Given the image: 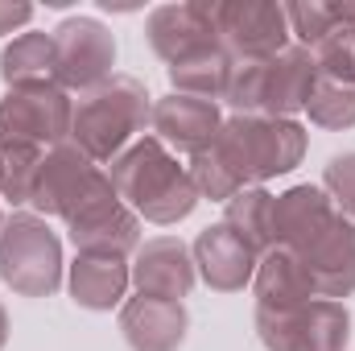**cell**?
I'll return each instance as SVG.
<instances>
[{
  "label": "cell",
  "instance_id": "obj_1",
  "mask_svg": "<svg viewBox=\"0 0 355 351\" xmlns=\"http://www.w3.org/2000/svg\"><path fill=\"white\" fill-rule=\"evenodd\" d=\"M107 178H112L116 194L132 207V215L145 219V223H157V228L182 223L198 207V190L190 182V170L153 132L137 137L107 166Z\"/></svg>",
  "mask_w": 355,
  "mask_h": 351
},
{
  "label": "cell",
  "instance_id": "obj_2",
  "mask_svg": "<svg viewBox=\"0 0 355 351\" xmlns=\"http://www.w3.org/2000/svg\"><path fill=\"white\" fill-rule=\"evenodd\" d=\"M153 116V95L132 75H112L107 83L75 99L71 145H79L95 166H112L137 137H145Z\"/></svg>",
  "mask_w": 355,
  "mask_h": 351
},
{
  "label": "cell",
  "instance_id": "obj_3",
  "mask_svg": "<svg viewBox=\"0 0 355 351\" xmlns=\"http://www.w3.org/2000/svg\"><path fill=\"white\" fill-rule=\"evenodd\" d=\"M211 153L236 174L240 186H265L268 178L302 166L306 128L297 120H272V116H227Z\"/></svg>",
  "mask_w": 355,
  "mask_h": 351
},
{
  "label": "cell",
  "instance_id": "obj_4",
  "mask_svg": "<svg viewBox=\"0 0 355 351\" xmlns=\"http://www.w3.org/2000/svg\"><path fill=\"white\" fill-rule=\"evenodd\" d=\"M314 83H318L314 54L302 46H289L268 62H236L223 103L232 108V116L293 120L297 112H306Z\"/></svg>",
  "mask_w": 355,
  "mask_h": 351
},
{
  "label": "cell",
  "instance_id": "obj_5",
  "mask_svg": "<svg viewBox=\"0 0 355 351\" xmlns=\"http://www.w3.org/2000/svg\"><path fill=\"white\" fill-rule=\"evenodd\" d=\"M62 240L42 215L12 211L0 228V281L21 298H50L62 289Z\"/></svg>",
  "mask_w": 355,
  "mask_h": 351
},
{
  "label": "cell",
  "instance_id": "obj_6",
  "mask_svg": "<svg viewBox=\"0 0 355 351\" xmlns=\"http://www.w3.org/2000/svg\"><path fill=\"white\" fill-rule=\"evenodd\" d=\"M75 99L62 87H12L0 99V153L4 149H42L71 141Z\"/></svg>",
  "mask_w": 355,
  "mask_h": 351
},
{
  "label": "cell",
  "instance_id": "obj_7",
  "mask_svg": "<svg viewBox=\"0 0 355 351\" xmlns=\"http://www.w3.org/2000/svg\"><path fill=\"white\" fill-rule=\"evenodd\" d=\"M257 335L265 351H347L352 343V310L347 302L314 298L297 310H261Z\"/></svg>",
  "mask_w": 355,
  "mask_h": 351
},
{
  "label": "cell",
  "instance_id": "obj_8",
  "mask_svg": "<svg viewBox=\"0 0 355 351\" xmlns=\"http://www.w3.org/2000/svg\"><path fill=\"white\" fill-rule=\"evenodd\" d=\"M215 37L232 62H268L289 50L285 4L277 0H215Z\"/></svg>",
  "mask_w": 355,
  "mask_h": 351
},
{
  "label": "cell",
  "instance_id": "obj_9",
  "mask_svg": "<svg viewBox=\"0 0 355 351\" xmlns=\"http://www.w3.org/2000/svg\"><path fill=\"white\" fill-rule=\"evenodd\" d=\"M67 236H71L75 252H103V257H124L128 261L141 248V219L116 194L112 178H103L75 207V215L67 219Z\"/></svg>",
  "mask_w": 355,
  "mask_h": 351
},
{
  "label": "cell",
  "instance_id": "obj_10",
  "mask_svg": "<svg viewBox=\"0 0 355 351\" xmlns=\"http://www.w3.org/2000/svg\"><path fill=\"white\" fill-rule=\"evenodd\" d=\"M58 50V87L62 91H91L112 79L116 67V37L95 17H67L54 29Z\"/></svg>",
  "mask_w": 355,
  "mask_h": 351
},
{
  "label": "cell",
  "instance_id": "obj_11",
  "mask_svg": "<svg viewBox=\"0 0 355 351\" xmlns=\"http://www.w3.org/2000/svg\"><path fill=\"white\" fill-rule=\"evenodd\" d=\"M103 178H107L103 166H95L79 145L62 141V145H54V149L42 157V170H37V182H33L29 207H33L42 219H50V215L71 219L75 207L87 198Z\"/></svg>",
  "mask_w": 355,
  "mask_h": 351
},
{
  "label": "cell",
  "instance_id": "obj_12",
  "mask_svg": "<svg viewBox=\"0 0 355 351\" xmlns=\"http://www.w3.org/2000/svg\"><path fill=\"white\" fill-rule=\"evenodd\" d=\"M145 37L153 46V54L178 67L202 50H215V0H182V4H157L145 21Z\"/></svg>",
  "mask_w": 355,
  "mask_h": 351
},
{
  "label": "cell",
  "instance_id": "obj_13",
  "mask_svg": "<svg viewBox=\"0 0 355 351\" xmlns=\"http://www.w3.org/2000/svg\"><path fill=\"white\" fill-rule=\"evenodd\" d=\"M149 128H153V137H157L174 157L178 153L194 157V153H202V149L215 145V137H219V128H223V116H219V103H211V99L170 91V95L153 99Z\"/></svg>",
  "mask_w": 355,
  "mask_h": 351
},
{
  "label": "cell",
  "instance_id": "obj_14",
  "mask_svg": "<svg viewBox=\"0 0 355 351\" xmlns=\"http://www.w3.org/2000/svg\"><path fill=\"white\" fill-rule=\"evenodd\" d=\"M132 289L145 293V298H166V302H182L190 298L194 281H198V268L190 248L178 240V236H157V240H145L137 252H132Z\"/></svg>",
  "mask_w": 355,
  "mask_h": 351
},
{
  "label": "cell",
  "instance_id": "obj_15",
  "mask_svg": "<svg viewBox=\"0 0 355 351\" xmlns=\"http://www.w3.org/2000/svg\"><path fill=\"white\" fill-rule=\"evenodd\" d=\"M335 219H339V211L322 186H310V182L289 186V190L272 194V248L306 252Z\"/></svg>",
  "mask_w": 355,
  "mask_h": 351
},
{
  "label": "cell",
  "instance_id": "obj_16",
  "mask_svg": "<svg viewBox=\"0 0 355 351\" xmlns=\"http://www.w3.org/2000/svg\"><path fill=\"white\" fill-rule=\"evenodd\" d=\"M190 257H194L198 277L207 281V289H215V293H240L244 285H252V273H257V261H261L223 223L202 228L198 240H194V248H190Z\"/></svg>",
  "mask_w": 355,
  "mask_h": 351
},
{
  "label": "cell",
  "instance_id": "obj_17",
  "mask_svg": "<svg viewBox=\"0 0 355 351\" xmlns=\"http://www.w3.org/2000/svg\"><path fill=\"white\" fill-rule=\"evenodd\" d=\"M297 261L310 273L314 298H331V302L352 298L355 293V223L339 215L306 252H297Z\"/></svg>",
  "mask_w": 355,
  "mask_h": 351
},
{
  "label": "cell",
  "instance_id": "obj_18",
  "mask_svg": "<svg viewBox=\"0 0 355 351\" xmlns=\"http://www.w3.org/2000/svg\"><path fill=\"white\" fill-rule=\"evenodd\" d=\"M190 331V314L182 302L166 298H124L120 306V335L132 351H178L186 343Z\"/></svg>",
  "mask_w": 355,
  "mask_h": 351
},
{
  "label": "cell",
  "instance_id": "obj_19",
  "mask_svg": "<svg viewBox=\"0 0 355 351\" xmlns=\"http://www.w3.org/2000/svg\"><path fill=\"white\" fill-rule=\"evenodd\" d=\"M132 285V268L124 257H103V252H79L67 273V289L75 306L83 310H116L124 306V293Z\"/></svg>",
  "mask_w": 355,
  "mask_h": 351
},
{
  "label": "cell",
  "instance_id": "obj_20",
  "mask_svg": "<svg viewBox=\"0 0 355 351\" xmlns=\"http://www.w3.org/2000/svg\"><path fill=\"white\" fill-rule=\"evenodd\" d=\"M252 293L261 310H297L306 302H314V285L306 264L297 261V252L289 248H268L257 261L252 273Z\"/></svg>",
  "mask_w": 355,
  "mask_h": 351
},
{
  "label": "cell",
  "instance_id": "obj_21",
  "mask_svg": "<svg viewBox=\"0 0 355 351\" xmlns=\"http://www.w3.org/2000/svg\"><path fill=\"white\" fill-rule=\"evenodd\" d=\"M0 79L12 87H58V50L54 33H21L0 54Z\"/></svg>",
  "mask_w": 355,
  "mask_h": 351
},
{
  "label": "cell",
  "instance_id": "obj_22",
  "mask_svg": "<svg viewBox=\"0 0 355 351\" xmlns=\"http://www.w3.org/2000/svg\"><path fill=\"white\" fill-rule=\"evenodd\" d=\"M223 228H232L257 257L272 248V194L265 186H244L223 203Z\"/></svg>",
  "mask_w": 355,
  "mask_h": 351
},
{
  "label": "cell",
  "instance_id": "obj_23",
  "mask_svg": "<svg viewBox=\"0 0 355 351\" xmlns=\"http://www.w3.org/2000/svg\"><path fill=\"white\" fill-rule=\"evenodd\" d=\"M232 71H236L232 54H227L223 46H215V50H202V54H194V58L170 67V87H174L178 95H198V99L219 103V99L227 95Z\"/></svg>",
  "mask_w": 355,
  "mask_h": 351
},
{
  "label": "cell",
  "instance_id": "obj_24",
  "mask_svg": "<svg viewBox=\"0 0 355 351\" xmlns=\"http://www.w3.org/2000/svg\"><path fill=\"white\" fill-rule=\"evenodd\" d=\"M285 21H289V37H297L302 50H314L335 25H347L343 4H331V0H293L285 4Z\"/></svg>",
  "mask_w": 355,
  "mask_h": 351
},
{
  "label": "cell",
  "instance_id": "obj_25",
  "mask_svg": "<svg viewBox=\"0 0 355 351\" xmlns=\"http://www.w3.org/2000/svg\"><path fill=\"white\" fill-rule=\"evenodd\" d=\"M306 116L310 124L327 128V132H343L355 124V87L343 83H331V79H318L310 99H306Z\"/></svg>",
  "mask_w": 355,
  "mask_h": 351
},
{
  "label": "cell",
  "instance_id": "obj_26",
  "mask_svg": "<svg viewBox=\"0 0 355 351\" xmlns=\"http://www.w3.org/2000/svg\"><path fill=\"white\" fill-rule=\"evenodd\" d=\"M310 54H314L318 79L355 87V25H335Z\"/></svg>",
  "mask_w": 355,
  "mask_h": 351
},
{
  "label": "cell",
  "instance_id": "obj_27",
  "mask_svg": "<svg viewBox=\"0 0 355 351\" xmlns=\"http://www.w3.org/2000/svg\"><path fill=\"white\" fill-rule=\"evenodd\" d=\"M42 149H4L0 153V198L12 207H25L33 198V182L42 170Z\"/></svg>",
  "mask_w": 355,
  "mask_h": 351
},
{
  "label": "cell",
  "instance_id": "obj_28",
  "mask_svg": "<svg viewBox=\"0 0 355 351\" xmlns=\"http://www.w3.org/2000/svg\"><path fill=\"white\" fill-rule=\"evenodd\" d=\"M322 190L335 203V211L355 223V153H335L322 170Z\"/></svg>",
  "mask_w": 355,
  "mask_h": 351
},
{
  "label": "cell",
  "instance_id": "obj_29",
  "mask_svg": "<svg viewBox=\"0 0 355 351\" xmlns=\"http://www.w3.org/2000/svg\"><path fill=\"white\" fill-rule=\"evenodd\" d=\"M33 4H12V0H0V37L4 33H17V29H25L29 21H33Z\"/></svg>",
  "mask_w": 355,
  "mask_h": 351
},
{
  "label": "cell",
  "instance_id": "obj_30",
  "mask_svg": "<svg viewBox=\"0 0 355 351\" xmlns=\"http://www.w3.org/2000/svg\"><path fill=\"white\" fill-rule=\"evenodd\" d=\"M4 343H8V310L0 306V351H4Z\"/></svg>",
  "mask_w": 355,
  "mask_h": 351
},
{
  "label": "cell",
  "instance_id": "obj_31",
  "mask_svg": "<svg viewBox=\"0 0 355 351\" xmlns=\"http://www.w3.org/2000/svg\"><path fill=\"white\" fill-rule=\"evenodd\" d=\"M343 21L355 25V0H343Z\"/></svg>",
  "mask_w": 355,
  "mask_h": 351
},
{
  "label": "cell",
  "instance_id": "obj_32",
  "mask_svg": "<svg viewBox=\"0 0 355 351\" xmlns=\"http://www.w3.org/2000/svg\"><path fill=\"white\" fill-rule=\"evenodd\" d=\"M0 228H4V211H0Z\"/></svg>",
  "mask_w": 355,
  "mask_h": 351
}]
</instances>
